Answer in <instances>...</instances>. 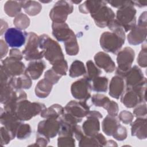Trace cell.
<instances>
[{
    "label": "cell",
    "mask_w": 147,
    "mask_h": 147,
    "mask_svg": "<svg viewBox=\"0 0 147 147\" xmlns=\"http://www.w3.org/2000/svg\"><path fill=\"white\" fill-rule=\"evenodd\" d=\"M39 47L44 51L45 58L51 65L65 59L59 44L46 34L39 36Z\"/></svg>",
    "instance_id": "cell-1"
},
{
    "label": "cell",
    "mask_w": 147,
    "mask_h": 147,
    "mask_svg": "<svg viewBox=\"0 0 147 147\" xmlns=\"http://www.w3.org/2000/svg\"><path fill=\"white\" fill-rule=\"evenodd\" d=\"M125 35L115 32H105L100 37V45L103 51L116 54L125 44Z\"/></svg>",
    "instance_id": "cell-2"
},
{
    "label": "cell",
    "mask_w": 147,
    "mask_h": 147,
    "mask_svg": "<svg viewBox=\"0 0 147 147\" xmlns=\"http://www.w3.org/2000/svg\"><path fill=\"white\" fill-rule=\"evenodd\" d=\"M46 107L40 102H31L27 99L20 101L17 106L16 114L21 121H29L40 114Z\"/></svg>",
    "instance_id": "cell-3"
},
{
    "label": "cell",
    "mask_w": 147,
    "mask_h": 147,
    "mask_svg": "<svg viewBox=\"0 0 147 147\" xmlns=\"http://www.w3.org/2000/svg\"><path fill=\"white\" fill-rule=\"evenodd\" d=\"M136 12L133 1H129L126 5L117 11L115 20L125 32L130 30L136 25Z\"/></svg>",
    "instance_id": "cell-4"
},
{
    "label": "cell",
    "mask_w": 147,
    "mask_h": 147,
    "mask_svg": "<svg viewBox=\"0 0 147 147\" xmlns=\"http://www.w3.org/2000/svg\"><path fill=\"white\" fill-rule=\"evenodd\" d=\"M146 84L127 87L125 92L121 95V103L127 108H133L141 103L146 102Z\"/></svg>",
    "instance_id": "cell-5"
},
{
    "label": "cell",
    "mask_w": 147,
    "mask_h": 147,
    "mask_svg": "<svg viewBox=\"0 0 147 147\" xmlns=\"http://www.w3.org/2000/svg\"><path fill=\"white\" fill-rule=\"evenodd\" d=\"M135 57L134 51L130 47H127L117 53V63L118 67L115 73L117 75L124 78L131 68V65Z\"/></svg>",
    "instance_id": "cell-6"
},
{
    "label": "cell",
    "mask_w": 147,
    "mask_h": 147,
    "mask_svg": "<svg viewBox=\"0 0 147 147\" xmlns=\"http://www.w3.org/2000/svg\"><path fill=\"white\" fill-rule=\"evenodd\" d=\"M24 59L26 61L40 60L44 57V52L39 47V36L35 33H28L27 44L22 51Z\"/></svg>",
    "instance_id": "cell-7"
},
{
    "label": "cell",
    "mask_w": 147,
    "mask_h": 147,
    "mask_svg": "<svg viewBox=\"0 0 147 147\" xmlns=\"http://www.w3.org/2000/svg\"><path fill=\"white\" fill-rule=\"evenodd\" d=\"M73 10L74 6L72 4L66 1H59L51 10L49 17L53 22H65L68 16L72 13Z\"/></svg>",
    "instance_id": "cell-8"
},
{
    "label": "cell",
    "mask_w": 147,
    "mask_h": 147,
    "mask_svg": "<svg viewBox=\"0 0 147 147\" xmlns=\"http://www.w3.org/2000/svg\"><path fill=\"white\" fill-rule=\"evenodd\" d=\"M91 90L90 81L86 77L74 82L71 86L72 95L79 100H87L91 97Z\"/></svg>",
    "instance_id": "cell-9"
},
{
    "label": "cell",
    "mask_w": 147,
    "mask_h": 147,
    "mask_svg": "<svg viewBox=\"0 0 147 147\" xmlns=\"http://www.w3.org/2000/svg\"><path fill=\"white\" fill-rule=\"evenodd\" d=\"M103 117L102 114L98 111H90L86 115L87 119L83 122L82 129L85 135L92 136L97 134L100 130L99 119Z\"/></svg>",
    "instance_id": "cell-10"
},
{
    "label": "cell",
    "mask_w": 147,
    "mask_h": 147,
    "mask_svg": "<svg viewBox=\"0 0 147 147\" xmlns=\"http://www.w3.org/2000/svg\"><path fill=\"white\" fill-rule=\"evenodd\" d=\"M28 34L17 28H9L5 32L4 37L6 44L10 47H21L26 42Z\"/></svg>",
    "instance_id": "cell-11"
},
{
    "label": "cell",
    "mask_w": 147,
    "mask_h": 147,
    "mask_svg": "<svg viewBox=\"0 0 147 147\" xmlns=\"http://www.w3.org/2000/svg\"><path fill=\"white\" fill-rule=\"evenodd\" d=\"M1 67L10 78L21 75L25 73L26 70L24 63L12 56L7 57L3 60Z\"/></svg>",
    "instance_id": "cell-12"
},
{
    "label": "cell",
    "mask_w": 147,
    "mask_h": 147,
    "mask_svg": "<svg viewBox=\"0 0 147 147\" xmlns=\"http://www.w3.org/2000/svg\"><path fill=\"white\" fill-rule=\"evenodd\" d=\"M60 126V122L59 119L46 118L38 123L37 133L52 138L58 134Z\"/></svg>",
    "instance_id": "cell-13"
},
{
    "label": "cell",
    "mask_w": 147,
    "mask_h": 147,
    "mask_svg": "<svg viewBox=\"0 0 147 147\" xmlns=\"http://www.w3.org/2000/svg\"><path fill=\"white\" fill-rule=\"evenodd\" d=\"M64 112L67 113L76 118L82 121L86 117L90 110V106L86 101L71 100L64 107Z\"/></svg>",
    "instance_id": "cell-14"
},
{
    "label": "cell",
    "mask_w": 147,
    "mask_h": 147,
    "mask_svg": "<svg viewBox=\"0 0 147 147\" xmlns=\"http://www.w3.org/2000/svg\"><path fill=\"white\" fill-rule=\"evenodd\" d=\"M115 13L109 7L103 6L96 13L91 15L96 26L100 28L108 26L109 24L114 19Z\"/></svg>",
    "instance_id": "cell-15"
},
{
    "label": "cell",
    "mask_w": 147,
    "mask_h": 147,
    "mask_svg": "<svg viewBox=\"0 0 147 147\" xmlns=\"http://www.w3.org/2000/svg\"><path fill=\"white\" fill-rule=\"evenodd\" d=\"M1 123L11 133L13 138L16 137L17 129L20 125L22 122L17 117L16 114L11 113L5 111L2 108L1 109L0 115Z\"/></svg>",
    "instance_id": "cell-16"
},
{
    "label": "cell",
    "mask_w": 147,
    "mask_h": 147,
    "mask_svg": "<svg viewBox=\"0 0 147 147\" xmlns=\"http://www.w3.org/2000/svg\"><path fill=\"white\" fill-rule=\"evenodd\" d=\"M127 87H134L146 84V78L141 69L137 65H134L125 75Z\"/></svg>",
    "instance_id": "cell-17"
},
{
    "label": "cell",
    "mask_w": 147,
    "mask_h": 147,
    "mask_svg": "<svg viewBox=\"0 0 147 147\" xmlns=\"http://www.w3.org/2000/svg\"><path fill=\"white\" fill-rule=\"evenodd\" d=\"M147 25L138 24L136 25L127 36L128 42L133 45L140 44L146 38Z\"/></svg>",
    "instance_id": "cell-18"
},
{
    "label": "cell",
    "mask_w": 147,
    "mask_h": 147,
    "mask_svg": "<svg viewBox=\"0 0 147 147\" xmlns=\"http://www.w3.org/2000/svg\"><path fill=\"white\" fill-rule=\"evenodd\" d=\"M27 95L22 89L14 88L7 100L3 104V109L11 113L16 114L18 103L24 99H26Z\"/></svg>",
    "instance_id": "cell-19"
},
{
    "label": "cell",
    "mask_w": 147,
    "mask_h": 147,
    "mask_svg": "<svg viewBox=\"0 0 147 147\" xmlns=\"http://www.w3.org/2000/svg\"><path fill=\"white\" fill-rule=\"evenodd\" d=\"M52 29L53 36L60 42H65L74 34L73 30L65 22H53Z\"/></svg>",
    "instance_id": "cell-20"
},
{
    "label": "cell",
    "mask_w": 147,
    "mask_h": 147,
    "mask_svg": "<svg viewBox=\"0 0 147 147\" xmlns=\"http://www.w3.org/2000/svg\"><path fill=\"white\" fill-rule=\"evenodd\" d=\"M94 61L96 66L103 69L107 73H111L115 69V64L111 57L104 52H99L94 56Z\"/></svg>",
    "instance_id": "cell-21"
},
{
    "label": "cell",
    "mask_w": 147,
    "mask_h": 147,
    "mask_svg": "<svg viewBox=\"0 0 147 147\" xmlns=\"http://www.w3.org/2000/svg\"><path fill=\"white\" fill-rule=\"evenodd\" d=\"M147 119L146 118H137L131 123V133L132 136H136L140 140H145L147 137Z\"/></svg>",
    "instance_id": "cell-22"
},
{
    "label": "cell",
    "mask_w": 147,
    "mask_h": 147,
    "mask_svg": "<svg viewBox=\"0 0 147 147\" xmlns=\"http://www.w3.org/2000/svg\"><path fill=\"white\" fill-rule=\"evenodd\" d=\"M79 146H105L107 140L105 137L101 133L92 136H84L79 141Z\"/></svg>",
    "instance_id": "cell-23"
},
{
    "label": "cell",
    "mask_w": 147,
    "mask_h": 147,
    "mask_svg": "<svg viewBox=\"0 0 147 147\" xmlns=\"http://www.w3.org/2000/svg\"><path fill=\"white\" fill-rule=\"evenodd\" d=\"M125 82L120 76H113L109 85V95L113 98L119 99L124 92Z\"/></svg>",
    "instance_id": "cell-24"
},
{
    "label": "cell",
    "mask_w": 147,
    "mask_h": 147,
    "mask_svg": "<svg viewBox=\"0 0 147 147\" xmlns=\"http://www.w3.org/2000/svg\"><path fill=\"white\" fill-rule=\"evenodd\" d=\"M45 68L46 65L43 60H33L29 63L26 68L25 73H26L32 79L37 80L41 76Z\"/></svg>",
    "instance_id": "cell-25"
},
{
    "label": "cell",
    "mask_w": 147,
    "mask_h": 147,
    "mask_svg": "<svg viewBox=\"0 0 147 147\" xmlns=\"http://www.w3.org/2000/svg\"><path fill=\"white\" fill-rule=\"evenodd\" d=\"M107 1H86L79 6L80 12L83 14H94L103 6L107 5Z\"/></svg>",
    "instance_id": "cell-26"
},
{
    "label": "cell",
    "mask_w": 147,
    "mask_h": 147,
    "mask_svg": "<svg viewBox=\"0 0 147 147\" xmlns=\"http://www.w3.org/2000/svg\"><path fill=\"white\" fill-rule=\"evenodd\" d=\"M9 83L16 89H29L32 84V79L25 72L21 75L11 78Z\"/></svg>",
    "instance_id": "cell-27"
},
{
    "label": "cell",
    "mask_w": 147,
    "mask_h": 147,
    "mask_svg": "<svg viewBox=\"0 0 147 147\" xmlns=\"http://www.w3.org/2000/svg\"><path fill=\"white\" fill-rule=\"evenodd\" d=\"M119 121L116 116L107 115L102 122L103 131L108 136H112L117 126L120 123Z\"/></svg>",
    "instance_id": "cell-28"
},
{
    "label": "cell",
    "mask_w": 147,
    "mask_h": 147,
    "mask_svg": "<svg viewBox=\"0 0 147 147\" xmlns=\"http://www.w3.org/2000/svg\"><path fill=\"white\" fill-rule=\"evenodd\" d=\"M53 85L51 82L45 78L40 80L35 87L34 91L36 95L40 98L47 97L52 91Z\"/></svg>",
    "instance_id": "cell-29"
},
{
    "label": "cell",
    "mask_w": 147,
    "mask_h": 147,
    "mask_svg": "<svg viewBox=\"0 0 147 147\" xmlns=\"http://www.w3.org/2000/svg\"><path fill=\"white\" fill-rule=\"evenodd\" d=\"M64 113V107L59 104H53L48 108L44 109L40 113L41 117L43 118H56L59 117Z\"/></svg>",
    "instance_id": "cell-30"
},
{
    "label": "cell",
    "mask_w": 147,
    "mask_h": 147,
    "mask_svg": "<svg viewBox=\"0 0 147 147\" xmlns=\"http://www.w3.org/2000/svg\"><path fill=\"white\" fill-rule=\"evenodd\" d=\"M25 12L30 16L37 15L42 9L41 5L35 1H20Z\"/></svg>",
    "instance_id": "cell-31"
},
{
    "label": "cell",
    "mask_w": 147,
    "mask_h": 147,
    "mask_svg": "<svg viewBox=\"0 0 147 147\" xmlns=\"http://www.w3.org/2000/svg\"><path fill=\"white\" fill-rule=\"evenodd\" d=\"M22 8L21 1H7L4 5L5 12L11 17L17 16L20 14Z\"/></svg>",
    "instance_id": "cell-32"
},
{
    "label": "cell",
    "mask_w": 147,
    "mask_h": 147,
    "mask_svg": "<svg viewBox=\"0 0 147 147\" xmlns=\"http://www.w3.org/2000/svg\"><path fill=\"white\" fill-rule=\"evenodd\" d=\"M86 74V69L84 63L78 60L74 61L69 69V75L71 78H77Z\"/></svg>",
    "instance_id": "cell-33"
},
{
    "label": "cell",
    "mask_w": 147,
    "mask_h": 147,
    "mask_svg": "<svg viewBox=\"0 0 147 147\" xmlns=\"http://www.w3.org/2000/svg\"><path fill=\"white\" fill-rule=\"evenodd\" d=\"M92 90L97 92H105L108 88L109 79L105 76H98L92 80Z\"/></svg>",
    "instance_id": "cell-34"
},
{
    "label": "cell",
    "mask_w": 147,
    "mask_h": 147,
    "mask_svg": "<svg viewBox=\"0 0 147 147\" xmlns=\"http://www.w3.org/2000/svg\"><path fill=\"white\" fill-rule=\"evenodd\" d=\"M65 52L69 56H75L79 53V47L75 33L65 42H64Z\"/></svg>",
    "instance_id": "cell-35"
},
{
    "label": "cell",
    "mask_w": 147,
    "mask_h": 147,
    "mask_svg": "<svg viewBox=\"0 0 147 147\" xmlns=\"http://www.w3.org/2000/svg\"><path fill=\"white\" fill-rule=\"evenodd\" d=\"M86 75L84 77L87 78L90 82L102 74V71L97 67L92 60H88L86 62Z\"/></svg>",
    "instance_id": "cell-36"
},
{
    "label": "cell",
    "mask_w": 147,
    "mask_h": 147,
    "mask_svg": "<svg viewBox=\"0 0 147 147\" xmlns=\"http://www.w3.org/2000/svg\"><path fill=\"white\" fill-rule=\"evenodd\" d=\"M13 24L17 28L24 30L29 26L30 19L25 14L21 13L16 16L13 20Z\"/></svg>",
    "instance_id": "cell-37"
},
{
    "label": "cell",
    "mask_w": 147,
    "mask_h": 147,
    "mask_svg": "<svg viewBox=\"0 0 147 147\" xmlns=\"http://www.w3.org/2000/svg\"><path fill=\"white\" fill-rule=\"evenodd\" d=\"M14 88L10 84L9 82L7 83L0 84V96L1 103L4 104L11 95Z\"/></svg>",
    "instance_id": "cell-38"
},
{
    "label": "cell",
    "mask_w": 147,
    "mask_h": 147,
    "mask_svg": "<svg viewBox=\"0 0 147 147\" xmlns=\"http://www.w3.org/2000/svg\"><path fill=\"white\" fill-rule=\"evenodd\" d=\"M110 99L106 95L100 94H94L91 98V102L96 107H102L105 109L110 102Z\"/></svg>",
    "instance_id": "cell-39"
},
{
    "label": "cell",
    "mask_w": 147,
    "mask_h": 147,
    "mask_svg": "<svg viewBox=\"0 0 147 147\" xmlns=\"http://www.w3.org/2000/svg\"><path fill=\"white\" fill-rule=\"evenodd\" d=\"M32 133V129L28 123H21L18 126L17 133L16 137L19 140H24L28 138Z\"/></svg>",
    "instance_id": "cell-40"
},
{
    "label": "cell",
    "mask_w": 147,
    "mask_h": 147,
    "mask_svg": "<svg viewBox=\"0 0 147 147\" xmlns=\"http://www.w3.org/2000/svg\"><path fill=\"white\" fill-rule=\"evenodd\" d=\"M52 69L60 76L66 75L68 71V64L65 59L58 61L52 65Z\"/></svg>",
    "instance_id": "cell-41"
},
{
    "label": "cell",
    "mask_w": 147,
    "mask_h": 147,
    "mask_svg": "<svg viewBox=\"0 0 147 147\" xmlns=\"http://www.w3.org/2000/svg\"><path fill=\"white\" fill-rule=\"evenodd\" d=\"M57 146L59 147H74L75 146V140L73 136H59L57 138Z\"/></svg>",
    "instance_id": "cell-42"
},
{
    "label": "cell",
    "mask_w": 147,
    "mask_h": 147,
    "mask_svg": "<svg viewBox=\"0 0 147 147\" xmlns=\"http://www.w3.org/2000/svg\"><path fill=\"white\" fill-rule=\"evenodd\" d=\"M147 48L146 42L142 44L141 50L139 53L137 57V63L138 65L142 68H145L147 66Z\"/></svg>",
    "instance_id": "cell-43"
},
{
    "label": "cell",
    "mask_w": 147,
    "mask_h": 147,
    "mask_svg": "<svg viewBox=\"0 0 147 147\" xmlns=\"http://www.w3.org/2000/svg\"><path fill=\"white\" fill-rule=\"evenodd\" d=\"M127 133L126 127L119 123L115 129L112 136L118 141H123L126 138Z\"/></svg>",
    "instance_id": "cell-44"
},
{
    "label": "cell",
    "mask_w": 147,
    "mask_h": 147,
    "mask_svg": "<svg viewBox=\"0 0 147 147\" xmlns=\"http://www.w3.org/2000/svg\"><path fill=\"white\" fill-rule=\"evenodd\" d=\"M133 114L136 118H146L147 114L146 103H141L136 106L133 110Z\"/></svg>",
    "instance_id": "cell-45"
},
{
    "label": "cell",
    "mask_w": 147,
    "mask_h": 147,
    "mask_svg": "<svg viewBox=\"0 0 147 147\" xmlns=\"http://www.w3.org/2000/svg\"><path fill=\"white\" fill-rule=\"evenodd\" d=\"M1 145L8 144L10 141L14 139L11 133L4 126L1 127Z\"/></svg>",
    "instance_id": "cell-46"
},
{
    "label": "cell",
    "mask_w": 147,
    "mask_h": 147,
    "mask_svg": "<svg viewBox=\"0 0 147 147\" xmlns=\"http://www.w3.org/2000/svg\"><path fill=\"white\" fill-rule=\"evenodd\" d=\"M134 118V115L130 111L127 110H123L120 112L118 115V119L122 123L126 125L130 124Z\"/></svg>",
    "instance_id": "cell-47"
},
{
    "label": "cell",
    "mask_w": 147,
    "mask_h": 147,
    "mask_svg": "<svg viewBox=\"0 0 147 147\" xmlns=\"http://www.w3.org/2000/svg\"><path fill=\"white\" fill-rule=\"evenodd\" d=\"M61 78V76L56 74L52 68L47 70L44 74V78L48 80L53 84H56Z\"/></svg>",
    "instance_id": "cell-48"
},
{
    "label": "cell",
    "mask_w": 147,
    "mask_h": 147,
    "mask_svg": "<svg viewBox=\"0 0 147 147\" xmlns=\"http://www.w3.org/2000/svg\"><path fill=\"white\" fill-rule=\"evenodd\" d=\"M49 141H50L49 138L47 137V136L43 134L37 133L36 143L34 144H32L29 146H37L45 147L47 146Z\"/></svg>",
    "instance_id": "cell-49"
},
{
    "label": "cell",
    "mask_w": 147,
    "mask_h": 147,
    "mask_svg": "<svg viewBox=\"0 0 147 147\" xmlns=\"http://www.w3.org/2000/svg\"><path fill=\"white\" fill-rule=\"evenodd\" d=\"M108 113V115L112 116H117L119 111L118 105L114 100H111L105 109Z\"/></svg>",
    "instance_id": "cell-50"
},
{
    "label": "cell",
    "mask_w": 147,
    "mask_h": 147,
    "mask_svg": "<svg viewBox=\"0 0 147 147\" xmlns=\"http://www.w3.org/2000/svg\"><path fill=\"white\" fill-rule=\"evenodd\" d=\"M74 136L78 141H79L84 136L83 131L82 130L81 127L77 124L75 126L74 130Z\"/></svg>",
    "instance_id": "cell-51"
},
{
    "label": "cell",
    "mask_w": 147,
    "mask_h": 147,
    "mask_svg": "<svg viewBox=\"0 0 147 147\" xmlns=\"http://www.w3.org/2000/svg\"><path fill=\"white\" fill-rule=\"evenodd\" d=\"M9 56L14 57L20 60H21L23 58V54L19 49L16 48H13L10 50Z\"/></svg>",
    "instance_id": "cell-52"
},
{
    "label": "cell",
    "mask_w": 147,
    "mask_h": 147,
    "mask_svg": "<svg viewBox=\"0 0 147 147\" xmlns=\"http://www.w3.org/2000/svg\"><path fill=\"white\" fill-rule=\"evenodd\" d=\"M129 1H107V3L111 5L114 7L120 8L123 6L126 5L128 3Z\"/></svg>",
    "instance_id": "cell-53"
},
{
    "label": "cell",
    "mask_w": 147,
    "mask_h": 147,
    "mask_svg": "<svg viewBox=\"0 0 147 147\" xmlns=\"http://www.w3.org/2000/svg\"><path fill=\"white\" fill-rule=\"evenodd\" d=\"M0 44H1V57L2 59L4 56H5L8 52V47L4 42L3 40H0Z\"/></svg>",
    "instance_id": "cell-54"
},
{
    "label": "cell",
    "mask_w": 147,
    "mask_h": 147,
    "mask_svg": "<svg viewBox=\"0 0 147 147\" xmlns=\"http://www.w3.org/2000/svg\"><path fill=\"white\" fill-rule=\"evenodd\" d=\"M134 6L138 7H143L147 5V1H133Z\"/></svg>",
    "instance_id": "cell-55"
},
{
    "label": "cell",
    "mask_w": 147,
    "mask_h": 147,
    "mask_svg": "<svg viewBox=\"0 0 147 147\" xmlns=\"http://www.w3.org/2000/svg\"><path fill=\"white\" fill-rule=\"evenodd\" d=\"M117 146L118 145L117 144L116 142L113 140H109L107 141V142L105 145V146Z\"/></svg>",
    "instance_id": "cell-56"
},
{
    "label": "cell",
    "mask_w": 147,
    "mask_h": 147,
    "mask_svg": "<svg viewBox=\"0 0 147 147\" xmlns=\"http://www.w3.org/2000/svg\"><path fill=\"white\" fill-rule=\"evenodd\" d=\"M71 2H72V3H76V4H78V3H80L82 1H71Z\"/></svg>",
    "instance_id": "cell-57"
}]
</instances>
